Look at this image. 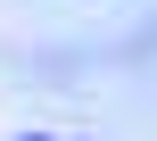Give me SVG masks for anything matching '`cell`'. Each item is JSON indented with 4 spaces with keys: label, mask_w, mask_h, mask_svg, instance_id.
I'll return each instance as SVG.
<instances>
[{
    "label": "cell",
    "mask_w": 157,
    "mask_h": 141,
    "mask_svg": "<svg viewBox=\"0 0 157 141\" xmlns=\"http://www.w3.org/2000/svg\"><path fill=\"white\" fill-rule=\"evenodd\" d=\"M25 141H41V133H25Z\"/></svg>",
    "instance_id": "obj_1"
}]
</instances>
